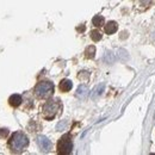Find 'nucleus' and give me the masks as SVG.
<instances>
[{
    "label": "nucleus",
    "mask_w": 155,
    "mask_h": 155,
    "mask_svg": "<svg viewBox=\"0 0 155 155\" xmlns=\"http://www.w3.org/2000/svg\"><path fill=\"white\" fill-rule=\"evenodd\" d=\"M29 146V138L21 131H16L13 133L10 140H8V147L11 152L13 153H21L24 152Z\"/></svg>",
    "instance_id": "obj_1"
},
{
    "label": "nucleus",
    "mask_w": 155,
    "mask_h": 155,
    "mask_svg": "<svg viewBox=\"0 0 155 155\" xmlns=\"http://www.w3.org/2000/svg\"><path fill=\"white\" fill-rule=\"evenodd\" d=\"M34 93L38 99H47V98L51 97L54 93V85L50 81H41L38 82L35 88H34Z\"/></svg>",
    "instance_id": "obj_2"
},
{
    "label": "nucleus",
    "mask_w": 155,
    "mask_h": 155,
    "mask_svg": "<svg viewBox=\"0 0 155 155\" xmlns=\"http://www.w3.org/2000/svg\"><path fill=\"white\" fill-rule=\"evenodd\" d=\"M61 107V104L58 103V100H49L47 101L43 107H42V114L43 117L47 119V120H51L54 119V117L56 116L58 111Z\"/></svg>",
    "instance_id": "obj_3"
},
{
    "label": "nucleus",
    "mask_w": 155,
    "mask_h": 155,
    "mask_svg": "<svg viewBox=\"0 0 155 155\" xmlns=\"http://www.w3.org/2000/svg\"><path fill=\"white\" fill-rule=\"evenodd\" d=\"M72 149H73V143H72V140H71V135L69 134H66L63 135L58 142V153L62 155H67L72 153Z\"/></svg>",
    "instance_id": "obj_4"
},
{
    "label": "nucleus",
    "mask_w": 155,
    "mask_h": 155,
    "mask_svg": "<svg viewBox=\"0 0 155 155\" xmlns=\"http://www.w3.org/2000/svg\"><path fill=\"white\" fill-rule=\"evenodd\" d=\"M37 143H38V147L41 148V150L42 152H44V153H48L50 149H51V142H50V140L48 138V137H45V136L41 135L37 137Z\"/></svg>",
    "instance_id": "obj_5"
},
{
    "label": "nucleus",
    "mask_w": 155,
    "mask_h": 155,
    "mask_svg": "<svg viewBox=\"0 0 155 155\" xmlns=\"http://www.w3.org/2000/svg\"><path fill=\"white\" fill-rule=\"evenodd\" d=\"M117 29H118V25H117L116 21H114V20L107 21L106 25L104 26V30H105V32H106L107 35H112V34H115V32L117 31Z\"/></svg>",
    "instance_id": "obj_6"
},
{
    "label": "nucleus",
    "mask_w": 155,
    "mask_h": 155,
    "mask_svg": "<svg viewBox=\"0 0 155 155\" xmlns=\"http://www.w3.org/2000/svg\"><path fill=\"white\" fill-rule=\"evenodd\" d=\"M58 87H60V90H61L62 92H69V91L72 90V87H73V84H72L71 80H68V79H63V80H61Z\"/></svg>",
    "instance_id": "obj_7"
},
{
    "label": "nucleus",
    "mask_w": 155,
    "mask_h": 155,
    "mask_svg": "<svg viewBox=\"0 0 155 155\" xmlns=\"http://www.w3.org/2000/svg\"><path fill=\"white\" fill-rule=\"evenodd\" d=\"M23 99L19 94H12L11 97L8 98V104L12 106V107H18L20 104H21Z\"/></svg>",
    "instance_id": "obj_8"
},
{
    "label": "nucleus",
    "mask_w": 155,
    "mask_h": 155,
    "mask_svg": "<svg viewBox=\"0 0 155 155\" xmlns=\"http://www.w3.org/2000/svg\"><path fill=\"white\" fill-rule=\"evenodd\" d=\"M88 88H87V86H85V85H81V86H79L77 90V93H75V96L78 98H80V99H85V98L88 96Z\"/></svg>",
    "instance_id": "obj_9"
},
{
    "label": "nucleus",
    "mask_w": 155,
    "mask_h": 155,
    "mask_svg": "<svg viewBox=\"0 0 155 155\" xmlns=\"http://www.w3.org/2000/svg\"><path fill=\"white\" fill-rule=\"evenodd\" d=\"M96 55V47L94 45H90L86 48L85 50V56L87 58H93Z\"/></svg>",
    "instance_id": "obj_10"
},
{
    "label": "nucleus",
    "mask_w": 155,
    "mask_h": 155,
    "mask_svg": "<svg viewBox=\"0 0 155 155\" xmlns=\"http://www.w3.org/2000/svg\"><path fill=\"white\" fill-rule=\"evenodd\" d=\"M92 24L94 25V26H97V28H100V26H103L104 25V17L103 16H94L93 17V19H92Z\"/></svg>",
    "instance_id": "obj_11"
},
{
    "label": "nucleus",
    "mask_w": 155,
    "mask_h": 155,
    "mask_svg": "<svg viewBox=\"0 0 155 155\" xmlns=\"http://www.w3.org/2000/svg\"><path fill=\"white\" fill-rule=\"evenodd\" d=\"M104 87H105L104 84H100L99 86H97V87L93 90V92H92V98H97L98 96H100V94L103 93V91H104Z\"/></svg>",
    "instance_id": "obj_12"
},
{
    "label": "nucleus",
    "mask_w": 155,
    "mask_h": 155,
    "mask_svg": "<svg viewBox=\"0 0 155 155\" xmlns=\"http://www.w3.org/2000/svg\"><path fill=\"white\" fill-rule=\"evenodd\" d=\"M91 38L94 42H99L101 39V34L98 30H93V31H91Z\"/></svg>",
    "instance_id": "obj_13"
},
{
    "label": "nucleus",
    "mask_w": 155,
    "mask_h": 155,
    "mask_svg": "<svg viewBox=\"0 0 155 155\" xmlns=\"http://www.w3.org/2000/svg\"><path fill=\"white\" fill-rule=\"evenodd\" d=\"M66 127H67V122H66V120H62L61 123H58V124L56 129H58V130H63Z\"/></svg>",
    "instance_id": "obj_14"
}]
</instances>
